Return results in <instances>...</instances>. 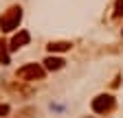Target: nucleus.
<instances>
[{"label": "nucleus", "mask_w": 123, "mask_h": 118, "mask_svg": "<svg viewBox=\"0 0 123 118\" xmlns=\"http://www.w3.org/2000/svg\"><path fill=\"white\" fill-rule=\"evenodd\" d=\"M64 59H59V57H46L44 59V68L46 70H59V68H64Z\"/></svg>", "instance_id": "obj_5"}, {"label": "nucleus", "mask_w": 123, "mask_h": 118, "mask_svg": "<svg viewBox=\"0 0 123 118\" xmlns=\"http://www.w3.org/2000/svg\"><path fill=\"white\" fill-rule=\"evenodd\" d=\"M114 107V98L110 94H99L97 98H92V112L97 114H105Z\"/></svg>", "instance_id": "obj_3"}, {"label": "nucleus", "mask_w": 123, "mask_h": 118, "mask_svg": "<svg viewBox=\"0 0 123 118\" xmlns=\"http://www.w3.org/2000/svg\"><path fill=\"white\" fill-rule=\"evenodd\" d=\"M0 64H9V50H7V44L0 42Z\"/></svg>", "instance_id": "obj_7"}, {"label": "nucleus", "mask_w": 123, "mask_h": 118, "mask_svg": "<svg viewBox=\"0 0 123 118\" xmlns=\"http://www.w3.org/2000/svg\"><path fill=\"white\" fill-rule=\"evenodd\" d=\"M9 114V105H0V116H7Z\"/></svg>", "instance_id": "obj_9"}, {"label": "nucleus", "mask_w": 123, "mask_h": 118, "mask_svg": "<svg viewBox=\"0 0 123 118\" xmlns=\"http://www.w3.org/2000/svg\"><path fill=\"white\" fill-rule=\"evenodd\" d=\"M114 18H121L123 16V0H117L114 2V13H112Z\"/></svg>", "instance_id": "obj_8"}, {"label": "nucleus", "mask_w": 123, "mask_h": 118, "mask_svg": "<svg viewBox=\"0 0 123 118\" xmlns=\"http://www.w3.org/2000/svg\"><path fill=\"white\" fill-rule=\"evenodd\" d=\"M18 77L24 79V81H35V79H42L44 77V68L40 64H26L18 70Z\"/></svg>", "instance_id": "obj_2"}, {"label": "nucleus", "mask_w": 123, "mask_h": 118, "mask_svg": "<svg viewBox=\"0 0 123 118\" xmlns=\"http://www.w3.org/2000/svg\"><path fill=\"white\" fill-rule=\"evenodd\" d=\"M49 50L51 53H66V50H70V42H51Z\"/></svg>", "instance_id": "obj_6"}, {"label": "nucleus", "mask_w": 123, "mask_h": 118, "mask_svg": "<svg viewBox=\"0 0 123 118\" xmlns=\"http://www.w3.org/2000/svg\"><path fill=\"white\" fill-rule=\"evenodd\" d=\"M29 39H31V35L26 33V31H20L18 35H15L13 39H11V50H18V48H22V46H26V44H29Z\"/></svg>", "instance_id": "obj_4"}, {"label": "nucleus", "mask_w": 123, "mask_h": 118, "mask_svg": "<svg viewBox=\"0 0 123 118\" xmlns=\"http://www.w3.org/2000/svg\"><path fill=\"white\" fill-rule=\"evenodd\" d=\"M20 20H22V9L20 7H11L5 16L0 18V31L9 33V31H13V28H18Z\"/></svg>", "instance_id": "obj_1"}]
</instances>
